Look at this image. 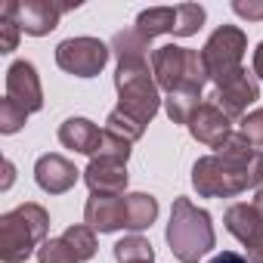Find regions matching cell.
<instances>
[{
	"label": "cell",
	"mask_w": 263,
	"mask_h": 263,
	"mask_svg": "<svg viewBox=\"0 0 263 263\" xmlns=\"http://www.w3.org/2000/svg\"><path fill=\"white\" fill-rule=\"evenodd\" d=\"M263 183V152L232 134L217 155H204L192 164V186L201 198H235Z\"/></svg>",
	"instance_id": "obj_1"
},
{
	"label": "cell",
	"mask_w": 263,
	"mask_h": 263,
	"mask_svg": "<svg viewBox=\"0 0 263 263\" xmlns=\"http://www.w3.org/2000/svg\"><path fill=\"white\" fill-rule=\"evenodd\" d=\"M167 248L180 263H198L204 254L214 251L217 235H214V223L211 214L198 204H192L189 198H177L171 208V223H167Z\"/></svg>",
	"instance_id": "obj_2"
},
{
	"label": "cell",
	"mask_w": 263,
	"mask_h": 263,
	"mask_svg": "<svg viewBox=\"0 0 263 263\" xmlns=\"http://www.w3.org/2000/svg\"><path fill=\"white\" fill-rule=\"evenodd\" d=\"M47 232H50V214L41 204L25 201L7 211L0 217V260L25 263L34 254V248L47 241Z\"/></svg>",
	"instance_id": "obj_3"
},
{
	"label": "cell",
	"mask_w": 263,
	"mask_h": 263,
	"mask_svg": "<svg viewBox=\"0 0 263 263\" xmlns=\"http://www.w3.org/2000/svg\"><path fill=\"white\" fill-rule=\"evenodd\" d=\"M152 74L158 90L171 93H195L201 96L208 78V68L201 62V53L189 50V47H177V44H164L158 50H152Z\"/></svg>",
	"instance_id": "obj_4"
},
{
	"label": "cell",
	"mask_w": 263,
	"mask_h": 263,
	"mask_svg": "<svg viewBox=\"0 0 263 263\" xmlns=\"http://www.w3.org/2000/svg\"><path fill=\"white\" fill-rule=\"evenodd\" d=\"M115 90H118V108L124 115H130L134 121H140L143 127L161 108L158 84H155V74H152L149 62L118 65V71H115Z\"/></svg>",
	"instance_id": "obj_5"
},
{
	"label": "cell",
	"mask_w": 263,
	"mask_h": 263,
	"mask_svg": "<svg viewBox=\"0 0 263 263\" xmlns=\"http://www.w3.org/2000/svg\"><path fill=\"white\" fill-rule=\"evenodd\" d=\"M245 50H248V37L235 25H220L208 37V44L201 47V62H204L208 78L214 81V87L223 84L226 78H232L235 71H241Z\"/></svg>",
	"instance_id": "obj_6"
},
{
	"label": "cell",
	"mask_w": 263,
	"mask_h": 263,
	"mask_svg": "<svg viewBox=\"0 0 263 263\" xmlns=\"http://www.w3.org/2000/svg\"><path fill=\"white\" fill-rule=\"evenodd\" d=\"M111 56V47H105L99 37H68L56 47V65L65 74L74 78H96Z\"/></svg>",
	"instance_id": "obj_7"
},
{
	"label": "cell",
	"mask_w": 263,
	"mask_h": 263,
	"mask_svg": "<svg viewBox=\"0 0 263 263\" xmlns=\"http://www.w3.org/2000/svg\"><path fill=\"white\" fill-rule=\"evenodd\" d=\"M223 223L226 229L245 245V254L251 263H263V220L257 217L254 204H232L226 214H223Z\"/></svg>",
	"instance_id": "obj_8"
},
{
	"label": "cell",
	"mask_w": 263,
	"mask_h": 263,
	"mask_svg": "<svg viewBox=\"0 0 263 263\" xmlns=\"http://www.w3.org/2000/svg\"><path fill=\"white\" fill-rule=\"evenodd\" d=\"M81 4H56V0H25V4H19V13H16V25L31 34V37H44L50 34L59 19L68 13V10H78Z\"/></svg>",
	"instance_id": "obj_9"
},
{
	"label": "cell",
	"mask_w": 263,
	"mask_h": 263,
	"mask_svg": "<svg viewBox=\"0 0 263 263\" xmlns=\"http://www.w3.org/2000/svg\"><path fill=\"white\" fill-rule=\"evenodd\" d=\"M214 99H217V105L226 111V118H241V115L248 111V105L260 99V84H257L254 71L241 68V71H235L232 78H226L223 84H217Z\"/></svg>",
	"instance_id": "obj_10"
},
{
	"label": "cell",
	"mask_w": 263,
	"mask_h": 263,
	"mask_svg": "<svg viewBox=\"0 0 263 263\" xmlns=\"http://www.w3.org/2000/svg\"><path fill=\"white\" fill-rule=\"evenodd\" d=\"M7 96L22 105L28 115L31 111H41L44 108V90H41V78H37V68L28 62V59H19L7 68Z\"/></svg>",
	"instance_id": "obj_11"
},
{
	"label": "cell",
	"mask_w": 263,
	"mask_h": 263,
	"mask_svg": "<svg viewBox=\"0 0 263 263\" xmlns=\"http://www.w3.org/2000/svg\"><path fill=\"white\" fill-rule=\"evenodd\" d=\"M232 118H226V111L217 105V102H201L198 111L189 118V134L192 140H198L201 146H211V149H220L229 137H232V127H229Z\"/></svg>",
	"instance_id": "obj_12"
},
{
	"label": "cell",
	"mask_w": 263,
	"mask_h": 263,
	"mask_svg": "<svg viewBox=\"0 0 263 263\" xmlns=\"http://www.w3.org/2000/svg\"><path fill=\"white\" fill-rule=\"evenodd\" d=\"M34 180H37V186L44 189V192H50V195H62V192H68L78 180H81V171L65 158V155H41L37 158V164H34Z\"/></svg>",
	"instance_id": "obj_13"
},
{
	"label": "cell",
	"mask_w": 263,
	"mask_h": 263,
	"mask_svg": "<svg viewBox=\"0 0 263 263\" xmlns=\"http://www.w3.org/2000/svg\"><path fill=\"white\" fill-rule=\"evenodd\" d=\"M127 164L124 161H108V158H90L84 171V183L90 186L93 195H124L127 189Z\"/></svg>",
	"instance_id": "obj_14"
},
{
	"label": "cell",
	"mask_w": 263,
	"mask_h": 263,
	"mask_svg": "<svg viewBox=\"0 0 263 263\" xmlns=\"http://www.w3.org/2000/svg\"><path fill=\"white\" fill-rule=\"evenodd\" d=\"M84 226L93 232H118L124 229V195H93L84 204Z\"/></svg>",
	"instance_id": "obj_15"
},
{
	"label": "cell",
	"mask_w": 263,
	"mask_h": 263,
	"mask_svg": "<svg viewBox=\"0 0 263 263\" xmlns=\"http://www.w3.org/2000/svg\"><path fill=\"white\" fill-rule=\"evenodd\" d=\"M59 143L65 149H74L81 155L96 158L99 146H102V130L87 118H68V121L59 124Z\"/></svg>",
	"instance_id": "obj_16"
},
{
	"label": "cell",
	"mask_w": 263,
	"mask_h": 263,
	"mask_svg": "<svg viewBox=\"0 0 263 263\" xmlns=\"http://www.w3.org/2000/svg\"><path fill=\"white\" fill-rule=\"evenodd\" d=\"M158 220V198L149 192H130L124 195V229L143 232Z\"/></svg>",
	"instance_id": "obj_17"
},
{
	"label": "cell",
	"mask_w": 263,
	"mask_h": 263,
	"mask_svg": "<svg viewBox=\"0 0 263 263\" xmlns=\"http://www.w3.org/2000/svg\"><path fill=\"white\" fill-rule=\"evenodd\" d=\"M177 22H180V7H152L137 16V31L143 37H158V34H174L177 37Z\"/></svg>",
	"instance_id": "obj_18"
},
{
	"label": "cell",
	"mask_w": 263,
	"mask_h": 263,
	"mask_svg": "<svg viewBox=\"0 0 263 263\" xmlns=\"http://www.w3.org/2000/svg\"><path fill=\"white\" fill-rule=\"evenodd\" d=\"M149 50H152V41L143 37L137 28H127V31H118L111 37V53L118 59V65H130V62H149Z\"/></svg>",
	"instance_id": "obj_19"
},
{
	"label": "cell",
	"mask_w": 263,
	"mask_h": 263,
	"mask_svg": "<svg viewBox=\"0 0 263 263\" xmlns=\"http://www.w3.org/2000/svg\"><path fill=\"white\" fill-rule=\"evenodd\" d=\"M115 260L118 263H155V251H152L149 238L127 235L115 245Z\"/></svg>",
	"instance_id": "obj_20"
},
{
	"label": "cell",
	"mask_w": 263,
	"mask_h": 263,
	"mask_svg": "<svg viewBox=\"0 0 263 263\" xmlns=\"http://www.w3.org/2000/svg\"><path fill=\"white\" fill-rule=\"evenodd\" d=\"M62 238H65L68 248L74 251L78 263H84V260H90V257L96 254V232H93L90 226H68V229L62 232Z\"/></svg>",
	"instance_id": "obj_21"
},
{
	"label": "cell",
	"mask_w": 263,
	"mask_h": 263,
	"mask_svg": "<svg viewBox=\"0 0 263 263\" xmlns=\"http://www.w3.org/2000/svg\"><path fill=\"white\" fill-rule=\"evenodd\" d=\"M105 130H108V134H115V137H121V140H127V143H137V140L146 134V127H143L140 121H134L130 115H124L121 108L108 111V118H105Z\"/></svg>",
	"instance_id": "obj_22"
},
{
	"label": "cell",
	"mask_w": 263,
	"mask_h": 263,
	"mask_svg": "<svg viewBox=\"0 0 263 263\" xmlns=\"http://www.w3.org/2000/svg\"><path fill=\"white\" fill-rule=\"evenodd\" d=\"M201 96H195V93H171L167 99H164V108H167V118L174 121V124H189V118L198 111V102Z\"/></svg>",
	"instance_id": "obj_23"
},
{
	"label": "cell",
	"mask_w": 263,
	"mask_h": 263,
	"mask_svg": "<svg viewBox=\"0 0 263 263\" xmlns=\"http://www.w3.org/2000/svg\"><path fill=\"white\" fill-rule=\"evenodd\" d=\"M37 263H78V257L68 248V241L59 235V238H47L37 248Z\"/></svg>",
	"instance_id": "obj_24"
},
{
	"label": "cell",
	"mask_w": 263,
	"mask_h": 263,
	"mask_svg": "<svg viewBox=\"0 0 263 263\" xmlns=\"http://www.w3.org/2000/svg\"><path fill=\"white\" fill-rule=\"evenodd\" d=\"M28 121V111L22 105H16L10 96H4V102H0V134H19V130L25 127Z\"/></svg>",
	"instance_id": "obj_25"
},
{
	"label": "cell",
	"mask_w": 263,
	"mask_h": 263,
	"mask_svg": "<svg viewBox=\"0 0 263 263\" xmlns=\"http://www.w3.org/2000/svg\"><path fill=\"white\" fill-rule=\"evenodd\" d=\"M238 137L248 140L254 149H263V108H254L241 118L238 124Z\"/></svg>",
	"instance_id": "obj_26"
},
{
	"label": "cell",
	"mask_w": 263,
	"mask_h": 263,
	"mask_svg": "<svg viewBox=\"0 0 263 263\" xmlns=\"http://www.w3.org/2000/svg\"><path fill=\"white\" fill-rule=\"evenodd\" d=\"M96 158H108V161H124L127 164L130 143L121 140V137H115V134H108V130H102V146H99V155Z\"/></svg>",
	"instance_id": "obj_27"
},
{
	"label": "cell",
	"mask_w": 263,
	"mask_h": 263,
	"mask_svg": "<svg viewBox=\"0 0 263 263\" xmlns=\"http://www.w3.org/2000/svg\"><path fill=\"white\" fill-rule=\"evenodd\" d=\"M19 34L22 28L13 19H0V53H13L19 47Z\"/></svg>",
	"instance_id": "obj_28"
},
{
	"label": "cell",
	"mask_w": 263,
	"mask_h": 263,
	"mask_svg": "<svg viewBox=\"0 0 263 263\" xmlns=\"http://www.w3.org/2000/svg\"><path fill=\"white\" fill-rule=\"evenodd\" d=\"M232 10H235L241 19H248V22H260V19H263V4H254V0H248V4H245V0H235Z\"/></svg>",
	"instance_id": "obj_29"
},
{
	"label": "cell",
	"mask_w": 263,
	"mask_h": 263,
	"mask_svg": "<svg viewBox=\"0 0 263 263\" xmlns=\"http://www.w3.org/2000/svg\"><path fill=\"white\" fill-rule=\"evenodd\" d=\"M208 263H251V260L241 257V254H235V251H223V254H214Z\"/></svg>",
	"instance_id": "obj_30"
},
{
	"label": "cell",
	"mask_w": 263,
	"mask_h": 263,
	"mask_svg": "<svg viewBox=\"0 0 263 263\" xmlns=\"http://www.w3.org/2000/svg\"><path fill=\"white\" fill-rule=\"evenodd\" d=\"M254 78L263 81V41H260L257 50H254Z\"/></svg>",
	"instance_id": "obj_31"
},
{
	"label": "cell",
	"mask_w": 263,
	"mask_h": 263,
	"mask_svg": "<svg viewBox=\"0 0 263 263\" xmlns=\"http://www.w3.org/2000/svg\"><path fill=\"white\" fill-rule=\"evenodd\" d=\"M4 171H7V177H4V186H0V189H10V186H13V177H16L13 161H7V164H4Z\"/></svg>",
	"instance_id": "obj_32"
},
{
	"label": "cell",
	"mask_w": 263,
	"mask_h": 263,
	"mask_svg": "<svg viewBox=\"0 0 263 263\" xmlns=\"http://www.w3.org/2000/svg\"><path fill=\"white\" fill-rule=\"evenodd\" d=\"M254 211H257V217L263 220V186L257 189V195H254Z\"/></svg>",
	"instance_id": "obj_33"
}]
</instances>
